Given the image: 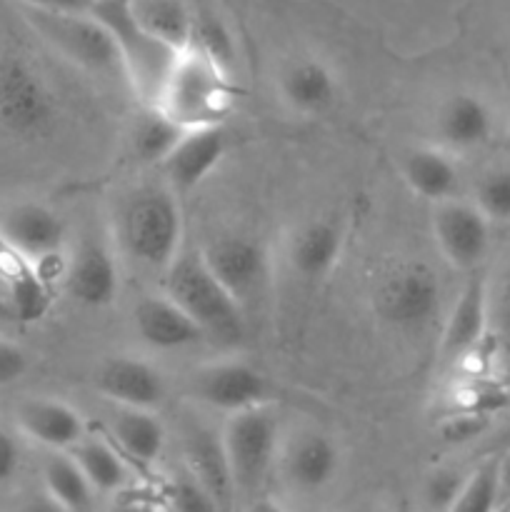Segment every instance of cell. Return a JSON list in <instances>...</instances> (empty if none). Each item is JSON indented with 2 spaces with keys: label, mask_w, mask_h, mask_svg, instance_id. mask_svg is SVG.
Returning a JSON list of instances; mask_svg holds the SVG:
<instances>
[{
  "label": "cell",
  "mask_w": 510,
  "mask_h": 512,
  "mask_svg": "<svg viewBox=\"0 0 510 512\" xmlns=\"http://www.w3.org/2000/svg\"><path fill=\"white\" fill-rule=\"evenodd\" d=\"M113 445L135 465H153L165 448V428L155 410L120 408L110 420Z\"/></svg>",
  "instance_id": "cell-25"
},
{
  "label": "cell",
  "mask_w": 510,
  "mask_h": 512,
  "mask_svg": "<svg viewBox=\"0 0 510 512\" xmlns=\"http://www.w3.org/2000/svg\"><path fill=\"white\" fill-rule=\"evenodd\" d=\"M443 288L433 270L423 263L398 265L375 288V313L395 330L418 333L440 313Z\"/></svg>",
  "instance_id": "cell-8"
},
{
  "label": "cell",
  "mask_w": 510,
  "mask_h": 512,
  "mask_svg": "<svg viewBox=\"0 0 510 512\" xmlns=\"http://www.w3.org/2000/svg\"><path fill=\"white\" fill-rule=\"evenodd\" d=\"M133 323L148 348L175 353L203 343L200 325L170 295H148L133 308Z\"/></svg>",
  "instance_id": "cell-17"
},
{
  "label": "cell",
  "mask_w": 510,
  "mask_h": 512,
  "mask_svg": "<svg viewBox=\"0 0 510 512\" xmlns=\"http://www.w3.org/2000/svg\"><path fill=\"white\" fill-rule=\"evenodd\" d=\"M490 318V295L488 280L478 270H470L468 280L460 288L453 308L443 325V340H440V355L445 363H458L468 358L483 345L488 333Z\"/></svg>",
  "instance_id": "cell-12"
},
{
  "label": "cell",
  "mask_w": 510,
  "mask_h": 512,
  "mask_svg": "<svg viewBox=\"0 0 510 512\" xmlns=\"http://www.w3.org/2000/svg\"><path fill=\"white\" fill-rule=\"evenodd\" d=\"M190 43L203 48L205 53L218 58L228 68L233 63V40H230V33L225 30V25L218 18H213V15H195Z\"/></svg>",
  "instance_id": "cell-33"
},
{
  "label": "cell",
  "mask_w": 510,
  "mask_h": 512,
  "mask_svg": "<svg viewBox=\"0 0 510 512\" xmlns=\"http://www.w3.org/2000/svg\"><path fill=\"white\" fill-rule=\"evenodd\" d=\"M183 455L190 475L208 490L218 505H228L235 495L233 475H230L228 455H225L223 433L203 423H190L183 435Z\"/></svg>",
  "instance_id": "cell-20"
},
{
  "label": "cell",
  "mask_w": 510,
  "mask_h": 512,
  "mask_svg": "<svg viewBox=\"0 0 510 512\" xmlns=\"http://www.w3.org/2000/svg\"><path fill=\"white\" fill-rule=\"evenodd\" d=\"M495 315H498V323L505 333H510V278L508 283L500 288L498 303H495Z\"/></svg>",
  "instance_id": "cell-40"
},
{
  "label": "cell",
  "mask_w": 510,
  "mask_h": 512,
  "mask_svg": "<svg viewBox=\"0 0 510 512\" xmlns=\"http://www.w3.org/2000/svg\"><path fill=\"white\" fill-rule=\"evenodd\" d=\"M188 390L205 408L228 415L268 405L270 393H273L268 378L248 360L238 358L215 360L198 368L190 378Z\"/></svg>",
  "instance_id": "cell-9"
},
{
  "label": "cell",
  "mask_w": 510,
  "mask_h": 512,
  "mask_svg": "<svg viewBox=\"0 0 510 512\" xmlns=\"http://www.w3.org/2000/svg\"><path fill=\"white\" fill-rule=\"evenodd\" d=\"M25 20L50 48L58 50L65 60L83 68L85 73L105 75V78L123 75L113 35L90 10L80 13V10L25 8Z\"/></svg>",
  "instance_id": "cell-5"
},
{
  "label": "cell",
  "mask_w": 510,
  "mask_h": 512,
  "mask_svg": "<svg viewBox=\"0 0 510 512\" xmlns=\"http://www.w3.org/2000/svg\"><path fill=\"white\" fill-rule=\"evenodd\" d=\"M400 170H403V178L410 185V190L420 198L430 200V203L453 198L460 183L453 158L440 148L408 150L403 163H400Z\"/></svg>",
  "instance_id": "cell-26"
},
{
  "label": "cell",
  "mask_w": 510,
  "mask_h": 512,
  "mask_svg": "<svg viewBox=\"0 0 510 512\" xmlns=\"http://www.w3.org/2000/svg\"><path fill=\"white\" fill-rule=\"evenodd\" d=\"M0 233L35 265L53 260L65 245V223L40 203H15L0 213Z\"/></svg>",
  "instance_id": "cell-15"
},
{
  "label": "cell",
  "mask_w": 510,
  "mask_h": 512,
  "mask_svg": "<svg viewBox=\"0 0 510 512\" xmlns=\"http://www.w3.org/2000/svg\"><path fill=\"white\" fill-rule=\"evenodd\" d=\"M500 488H503V500H510V453L500 458Z\"/></svg>",
  "instance_id": "cell-41"
},
{
  "label": "cell",
  "mask_w": 510,
  "mask_h": 512,
  "mask_svg": "<svg viewBox=\"0 0 510 512\" xmlns=\"http://www.w3.org/2000/svg\"><path fill=\"white\" fill-rule=\"evenodd\" d=\"M488 425L490 418L485 415V410H465V413L445 420L443 428H440V438L450 445H465L480 438L488 430Z\"/></svg>",
  "instance_id": "cell-35"
},
{
  "label": "cell",
  "mask_w": 510,
  "mask_h": 512,
  "mask_svg": "<svg viewBox=\"0 0 510 512\" xmlns=\"http://www.w3.org/2000/svg\"><path fill=\"white\" fill-rule=\"evenodd\" d=\"M0 320H18V318H15L13 308H10L8 298H5L3 293H0Z\"/></svg>",
  "instance_id": "cell-42"
},
{
  "label": "cell",
  "mask_w": 510,
  "mask_h": 512,
  "mask_svg": "<svg viewBox=\"0 0 510 512\" xmlns=\"http://www.w3.org/2000/svg\"><path fill=\"white\" fill-rule=\"evenodd\" d=\"M203 258L245 313L260 303L268 288V253L258 240L223 235L203 250Z\"/></svg>",
  "instance_id": "cell-10"
},
{
  "label": "cell",
  "mask_w": 510,
  "mask_h": 512,
  "mask_svg": "<svg viewBox=\"0 0 510 512\" xmlns=\"http://www.w3.org/2000/svg\"><path fill=\"white\" fill-rule=\"evenodd\" d=\"M435 130L448 150H475L493 135V110L480 95L455 93L440 108Z\"/></svg>",
  "instance_id": "cell-22"
},
{
  "label": "cell",
  "mask_w": 510,
  "mask_h": 512,
  "mask_svg": "<svg viewBox=\"0 0 510 512\" xmlns=\"http://www.w3.org/2000/svg\"><path fill=\"white\" fill-rule=\"evenodd\" d=\"M465 475L468 473H460V470L453 468L435 470V473L425 480V505H428L430 510H453L460 498V490H463L465 485Z\"/></svg>",
  "instance_id": "cell-34"
},
{
  "label": "cell",
  "mask_w": 510,
  "mask_h": 512,
  "mask_svg": "<svg viewBox=\"0 0 510 512\" xmlns=\"http://www.w3.org/2000/svg\"><path fill=\"white\" fill-rule=\"evenodd\" d=\"M90 13L105 25L118 48L123 78L143 105H155L183 48L150 33L135 15L133 0H93Z\"/></svg>",
  "instance_id": "cell-2"
},
{
  "label": "cell",
  "mask_w": 510,
  "mask_h": 512,
  "mask_svg": "<svg viewBox=\"0 0 510 512\" xmlns=\"http://www.w3.org/2000/svg\"><path fill=\"white\" fill-rule=\"evenodd\" d=\"M25 8H40V10H90L93 0H20Z\"/></svg>",
  "instance_id": "cell-39"
},
{
  "label": "cell",
  "mask_w": 510,
  "mask_h": 512,
  "mask_svg": "<svg viewBox=\"0 0 510 512\" xmlns=\"http://www.w3.org/2000/svg\"><path fill=\"white\" fill-rule=\"evenodd\" d=\"M433 235L453 268L478 270L490 248V218L475 203L440 200L433 213Z\"/></svg>",
  "instance_id": "cell-11"
},
{
  "label": "cell",
  "mask_w": 510,
  "mask_h": 512,
  "mask_svg": "<svg viewBox=\"0 0 510 512\" xmlns=\"http://www.w3.org/2000/svg\"><path fill=\"white\" fill-rule=\"evenodd\" d=\"M28 370V355L20 345L0 335V388L18 383Z\"/></svg>",
  "instance_id": "cell-36"
},
{
  "label": "cell",
  "mask_w": 510,
  "mask_h": 512,
  "mask_svg": "<svg viewBox=\"0 0 510 512\" xmlns=\"http://www.w3.org/2000/svg\"><path fill=\"white\" fill-rule=\"evenodd\" d=\"M58 100L48 80L20 55L0 58V128L20 140H38L53 130Z\"/></svg>",
  "instance_id": "cell-6"
},
{
  "label": "cell",
  "mask_w": 510,
  "mask_h": 512,
  "mask_svg": "<svg viewBox=\"0 0 510 512\" xmlns=\"http://www.w3.org/2000/svg\"><path fill=\"white\" fill-rule=\"evenodd\" d=\"M133 8L140 23L160 40L175 48H185L190 43L195 15L183 0H133Z\"/></svg>",
  "instance_id": "cell-30"
},
{
  "label": "cell",
  "mask_w": 510,
  "mask_h": 512,
  "mask_svg": "<svg viewBox=\"0 0 510 512\" xmlns=\"http://www.w3.org/2000/svg\"><path fill=\"white\" fill-rule=\"evenodd\" d=\"M95 388L120 408L140 410H158L168 393L160 370L148 360L133 355L105 360L95 373Z\"/></svg>",
  "instance_id": "cell-13"
},
{
  "label": "cell",
  "mask_w": 510,
  "mask_h": 512,
  "mask_svg": "<svg viewBox=\"0 0 510 512\" xmlns=\"http://www.w3.org/2000/svg\"><path fill=\"white\" fill-rule=\"evenodd\" d=\"M503 503L500 488V458L483 460L473 473L465 475V485L453 512H490Z\"/></svg>",
  "instance_id": "cell-31"
},
{
  "label": "cell",
  "mask_w": 510,
  "mask_h": 512,
  "mask_svg": "<svg viewBox=\"0 0 510 512\" xmlns=\"http://www.w3.org/2000/svg\"><path fill=\"white\" fill-rule=\"evenodd\" d=\"M183 218L173 190L135 193L120 213V243L140 265L165 270L180 253Z\"/></svg>",
  "instance_id": "cell-4"
},
{
  "label": "cell",
  "mask_w": 510,
  "mask_h": 512,
  "mask_svg": "<svg viewBox=\"0 0 510 512\" xmlns=\"http://www.w3.org/2000/svg\"><path fill=\"white\" fill-rule=\"evenodd\" d=\"M15 423L25 438L48 450H70L85 438L83 415L55 398H25L15 408Z\"/></svg>",
  "instance_id": "cell-19"
},
{
  "label": "cell",
  "mask_w": 510,
  "mask_h": 512,
  "mask_svg": "<svg viewBox=\"0 0 510 512\" xmlns=\"http://www.w3.org/2000/svg\"><path fill=\"white\" fill-rule=\"evenodd\" d=\"M173 505L180 510L198 512V510H215L218 503L208 495V490L190 475L188 480H180L173 485Z\"/></svg>",
  "instance_id": "cell-37"
},
{
  "label": "cell",
  "mask_w": 510,
  "mask_h": 512,
  "mask_svg": "<svg viewBox=\"0 0 510 512\" xmlns=\"http://www.w3.org/2000/svg\"><path fill=\"white\" fill-rule=\"evenodd\" d=\"M343 255V230L333 220H310L290 240L288 260L305 283H320Z\"/></svg>",
  "instance_id": "cell-23"
},
{
  "label": "cell",
  "mask_w": 510,
  "mask_h": 512,
  "mask_svg": "<svg viewBox=\"0 0 510 512\" xmlns=\"http://www.w3.org/2000/svg\"><path fill=\"white\" fill-rule=\"evenodd\" d=\"M233 100L235 90L228 65L188 43L170 68L155 108L163 110L180 128L195 130L223 123L233 110Z\"/></svg>",
  "instance_id": "cell-1"
},
{
  "label": "cell",
  "mask_w": 510,
  "mask_h": 512,
  "mask_svg": "<svg viewBox=\"0 0 510 512\" xmlns=\"http://www.w3.org/2000/svg\"><path fill=\"white\" fill-rule=\"evenodd\" d=\"M278 443L280 423L268 405L230 415L223 428V445L235 493H260L278 458Z\"/></svg>",
  "instance_id": "cell-7"
},
{
  "label": "cell",
  "mask_w": 510,
  "mask_h": 512,
  "mask_svg": "<svg viewBox=\"0 0 510 512\" xmlns=\"http://www.w3.org/2000/svg\"><path fill=\"white\" fill-rule=\"evenodd\" d=\"M285 103L303 115H320L338 98V80L320 60H298L280 75Z\"/></svg>",
  "instance_id": "cell-24"
},
{
  "label": "cell",
  "mask_w": 510,
  "mask_h": 512,
  "mask_svg": "<svg viewBox=\"0 0 510 512\" xmlns=\"http://www.w3.org/2000/svg\"><path fill=\"white\" fill-rule=\"evenodd\" d=\"M68 453L78 460V465L83 468L85 478L90 480L95 493H115V490H120L125 485V478H128L125 458L108 440L88 438L85 435Z\"/></svg>",
  "instance_id": "cell-28"
},
{
  "label": "cell",
  "mask_w": 510,
  "mask_h": 512,
  "mask_svg": "<svg viewBox=\"0 0 510 512\" xmlns=\"http://www.w3.org/2000/svg\"><path fill=\"white\" fill-rule=\"evenodd\" d=\"M0 293L8 298L18 323H33L48 313L50 290L43 273L0 233Z\"/></svg>",
  "instance_id": "cell-18"
},
{
  "label": "cell",
  "mask_w": 510,
  "mask_h": 512,
  "mask_svg": "<svg viewBox=\"0 0 510 512\" xmlns=\"http://www.w3.org/2000/svg\"><path fill=\"white\" fill-rule=\"evenodd\" d=\"M45 493L60 510H88L95 488L68 450H53L43 465Z\"/></svg>",
  "instance_id": "cell-27"
},
{
  "label": "cell",
  "mask_w": 510,
  "mask_h": 512,
  "mask_svg": "<svg viewBox=\"0 0 510 512\" xmlns=\"http://www.w3.org/2000/svg\"><path fill=\"white\" fill-rule=\"evenodd\" d=\"M228 150V138L220 125L185 130L168 158L160 163L173 193H190L220 165Z\"/></svg>",
  "instance_id": "cell-16"
},
{
  "label": "cell",
  "mask_w": 510,
  "mask_h": 512,
  "mask_svg": "<svg viewBox=\"0 0 510 512\" xmlns=\"http://www.w3.org/2000/svg\"><path fill=\"white\" fill-rule=\"evenodd\" d=\"M20 460H23V453L15 435L0 428V485H8L18 475Z\"/></svg>",
  "instance_id": "cell-38"
},
{
  "label": "cell",
  "mask_w": 510,
  "mask_h": 512,
  "mask_svg": "<svg viewBox=\"0 0 510 512\" xmlns=\"http://www.w3.org/2000/svg\"><path fill=\"white\" fill-rule=\"evenodd\" d=\"M165 295L205 333V340L235 345L245 335V310L215 278L203 253H178L165 268Z\"/></svg>",
  "instance_id": "cell-3"
},
{
  "label": "cell",
  "mask_w": 510,
  "mask_h": 512,
  "mask_svg": "<svg viewBox=\"0 0 510 512\" xmlns=\"http://www.w3.org/2000/svg\"><path fill=\"white\" fill-rule=\"evenodd\" d=\"M475 205L490 220H510V168L493 170L480 180Z\"/></svg>",
  "instance_id": "cell-32"
},
{
  "label": "cell",
  "mask_w": 510,
  "mask_h": 512,
  "mask_svg": "<svg viewBox=\"0 0 510 512\" xmlns=\"http://www.w3.org/2000/svg\"><path fill=\"white\" fill-rule=\"evenodd\" d=\"M65 290L83 308H105L118 295V265L100 238H83L65 270Z\"/></svg>",
  "instance_id": "cell-14"
},
{
  "label": "cell",
  "mask_w": 510,
  "mask_h": 512,
  "mask_svg": "<svg viewBox=\"0 0 510 512\" xmlns=\"http://www.w3.org/2000/svg\"><path fill=\"white\" fill-rule=\"evenodd\" d=\"M185 128H180L173 118L163 113L155 105H145L140 118L133 128V150L135 158L143 163L160 165L170 155V150L183 138Z\"/></svg>",
  "instance_id": "cell-29"
},
{
  "label": "cell",
  "mask_w": 510,
  "mask_h": 512,
  "mask_svg": "<svg viewBox=\"0 0 510 512\" xmlns=\"http://www.w3.org/2000/svg\"><path fill=\"white\" fill-rule=\"evenodd\" d=\"M285 478L293 488L303 490V493H318V490L328 488L335 480L340 468V450L325 433H310L298 435L293 443L288 445L283 455Z\"/></svg>",
  "instance_id": "cell-21"
}]
</instances>
